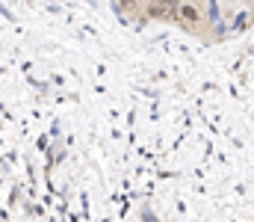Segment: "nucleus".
<instances>
[{
    "label": "nucleus",
    "mask_w": 254,
    "mask_h": 222,
    "mask_svg": "<svg viewBox=\"0 0 254 222\" xmlns=\"http://www.w3.org/2000/svg\"><path fill=\"white\" fill-rule=\"evenodd\" d=\"M175 21H181L187 30H201L204 21V6L198 0H181V6L175 9Z\"/></svg>",
    "instance_id": "1"
},
{
    "label": "nucleus",
    "mask_w": 254,
    "mask_h": 222,
    "mask_svg": "<svg viewBox=\"0 0 254 222\" xmlns=\"http://www.w3.org/2000/svg\"><path fill=\"white\" fill-rule=\"evenodd\" d=\"M222 18V6H219V0H207L204 3V21L207 24H216Z\"/></svg>",
    "instance_id": "2"
},
{
    "label": "nucleus",
    "mask_w": 254,
    "mask_h": 222,
    "mask_svg": "<svg viewBox=\"0 0 254 222\" xmlns=\"http://www.w3.org/2000/svg\"><path fill=\"white\" fill-rule=\"evenodd\" d=\"M157 3H160V6H166V9H169L172 15H175V9L181 6V0H157Z\"/></svg>",
    "instance_id": "3"
},
{
    "label": "nucleus",
    "mask_w": 254,
    "mask_h": 222,
    "mask_svg": "<svg viewBox=\"0 0 254 222\" xmlns=\"http://www.w3.org/2000/svg\"><path fill=\"white\" fill-rule=\"evenodd\" d=\"M249 3H252V6H254V0H249Z\"/></svg>",
    "instance_id": "4"
}]
</instances>
